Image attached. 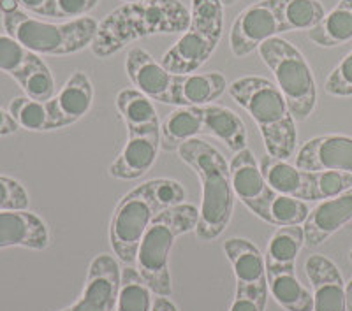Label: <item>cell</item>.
I'll list each match as a JSON object with an SVG mask.
<instances>
[{
    "mask_svg": "<svg viewBox=\"0 0 352 311\" xmlns=\"http://www.w3.org/2000/svg\"><path fill=\"white\" fill-rule=\"evenodd\" d=\"M92 102L94 87L90 78L83 71L72 72L71 78L58 90V93H55V97L48 100L55 130L69 127L81 120L90 111Z\"/></svg>",
    "mask_w": 352,
    "mask_h": 311,
    "instance_id": "cell-19",
    "label": "cell"
},
{
    "mask_svg": "<svg viewBox=\"0 0 352 311\" xmlns=\"http://www.w3.org/2000/svg\"><path fill=\"white\" fill-rule=\"evenodd\" d=\"M2 25L8 36L39 56L72 55L81 51L92 44L99 27L92 16L78 18L65 23H50L30 16L20 8L2 12Z\"/></svg>",
    "mask_w": 352,
    "mask_h": 311,
    "instance_id": "cell-5",
    "label": "cell"
},
{
    "mask_svg": "<svg viewBox=\"0 0 352 311\" xmlns=\"http://www.w3.org/2000/svg\"><path fill=\"white\" fill-rule=\"evenodd\" d=\"M224 251L236 278V294L229 311H264L268 301V276L264 255L243 238L224 243Z\"/></svg>",
    "mask_w": 352,
    "mask_h": 311,
    "instance_id": "cell-9",
    "label": "cell"
},
{
    "mask_svg": "<svg viewBox=\"0 0 352 311\" xmlns=\"http://www.w3.org/2000/svg\"><path fill=\"white\" fill-rule=\"evenodd\" d=\"M308 39L322 48H333L352 41V0H340L324 20L308 30Z\"/></svg>",
    "mask_w": 352,
    "mask_h": 311,
    "instance_id": "cell-26",
    "label": "cell"
},
{
    "mask_svg": "<svg viewBox=\"0 0 352 311\" xmlns=\"http://www.w3.org/2000/svg\"><path fill=\"white\" fill-rule=\"evenodd\" d=\"M224 32V4L220 0H192L190 23L184 36L164 53L160 64L171 74H192L212 58Z\"/></svg>",
    "mask_w": 352,
    "mask_h": 311,
    "instance_id": "cell-6",
    "label": "cell"
},
{
    "mask_svg": "<svg viewBox=\"0 0 352 311\" xmlns=\"http://www.w3.org/2000/svg\"><path fill=\"white\" fill-rule=\"evenodd\" d=\"M226 88L228 81L220 72L176 74L175 106H208L226 92Z\"/></svg>",
    "mask_w": 352,
    "mask_h": 311,
    "instance_id": "cell-21",
    "label": "cell"
},
{
    "mask_svg": "<svg viewBox=\"0 0 352 311\" xmlns=\"http://www.w3.org/2000/svg\"><path fill=\"white\" fill-rule=\"evenodd\" d=\"M280 34L275 0H261L240 12L231 27V51L238 58L250 55L263 43Z\"/></svg>",
    "mask_w": 352,
    "mask_h": 311,
    "instance_id": "cell-11",
    "label": "cell"
},
{
    "mask_svg": "<svg viewBox=\"0 0 352 311\" xmlns=\"http://www.w3.org/2000/svg\"><path fill=\"white\" fill-rule=\"evenodd\" d=\"M352 222V188L326 199L308 213L305 220V246L316 248Z\"/></svg>",
    "mask_w": 352,
    "mask_h": 311,
    "instance_id": "cell-17",
    "label": "cell"
},
{
    "mask_svg": "<svg viewBox=\"0 0 352 311\" xmlns=\"http://www.w3.org/2000/svg\"><path fill=\"white\" fill-rule=\"evenodd\" d=\"M273 299L285 311H312L314 295L296 278V268L266 269Z\"/></svg>",
    "mask_w": 352,
    "mask_h": 311,
    "instance_id": "cell-24",
    "label": "cell"
},
{
    "mask_svg": "<svg viewBox=\"0 0 352 311\" xmlns=\"http://www.w3.org/2000/svg\"><path fill=\"white\" fill-rule=\"evenodd\" d=\"M160 150V130L129 132L120 155L109 168V176L116 180H138L152 169Z\"/></svg>",
    "mask_w": 352,
    "mask_h": 311,
    "instance_id": "cell-18",
    "label": "cell"
},
{
    "mask_svg": "<svg viewBox=\"0 0 352 311\" xmlns=\"http://www.w3.org/2000/svg\"><path fill=\"white\" fill-rule=\"evenodd\" d=\"M345 294H347V311H352V278L345 287Z\"/></svg>",
    "mask_w": 352,
    "mask_h": 311,
    "instance_id": "cell-42",
    "label": "cell"
},
{
    "mask_svg": "<svg viewBox=\"0 0 352 311\" xmlns=\"http://www.w3.org/2000/svg\"><path fill=\"white\" fill-rule=\"evenodd\" d=\"M16 83L27 93V97L39 100V102H46L55 97V80H53L50 67L44 64L41 56H37L36 60L21 72L16 78Z\"/></svg>",
    "mask_w": 352,
    "mask_h": 311,
    "instance_id": "cell-31",
    "label": "cell"
},
{
    "mask_svg": "<svg viewBox=\"0 0 352 311\" xmlns=\"http://www.w3.org/2000/svg\"><path fill=\"white\" fill-rule=\"evenodd\" d=\"M324 88L329 95L352 97V51L333 69Z\"/></svg>",
    "mask_w": 352,
    "mask_h": 311,
    "instance_id": "cell-36",
    "label": "cell"
},
{
    "mask_svg": "<svg viewBox=\"0 0 352 311\" xmlns=\"http://www.w3.org/2000/svg\"><path fill=\"white\" fill-rule=\"evenodd\" d=\"M99 0H50L48 18L78 20L92 11Z\"/></svg>",
    "mask_w": 352,
    "mask_h": 311,
    "instance_id": "cell-37",
    "label": "cell"
},
{
    "mask_svg": "<svg viewBox=\"0 0 352 311\" xmlns=\"http://www.w3.org/2000/svg\"><path fill=\"white\" fill-rule=\"evenodd\" d=\"M204 134L228 144L231 152L238 153L247 148V128L243 120L224 106H203Z\"/></svg>",
    "mask_w": 352,
    "mask_h": 311,
    "instance_id": "cell-23",
    "label": "cell"
},
{
    "mask_svg": "<svg viewBox=\"0 0 352 311\" xmlns=\"http://www.w3.org/2000/svg\"><path fill=\"white\" fill-rule=\"evenodd\" d=\"M18 8H20V5H18L16 0H0V9H2V12L14 11V9Z\"/></svg>",
    "mask_w": 352,
    "mask_h": 311,
    "instance_id": "cell-41",
    "label": "cell"
},
{
    "mask_svg": "<svg viewBox=\"0 0 352 311\" xmlns=\"http://www.w3.org/2000/svg\"><path fill=\"white\" fill-rule=\"evenodd\" d=\"M122 269L111 255L100 253L88 268L81 297L62 311H113L118 303Z\"/></svg>",
    "mask_w": 352,
    "mask_h": 311,
    "instance_id": "cell-12",
    "label": "cell"
},
{
    "mask_svg": "<svg viewBox=\"0 0 352 311\" xmlns=\"http://www.w3.org/2000/svg\"><path fill=\"white\" fill-rule=\"evenodd\" d=\"M349 259H351V262H352V250H351V253H349Z\"/></svg>",
    "mask_w": 352,
    "mask_h": 311,
    "instance_id": "cell-44",
    "label": "cell"
},
{
    "mask_svg": "<svg viewBox=\"0 0 352 311\" xmlns=\"http://www.w3.org/2000/svg\"><path fill=\"white\" fill-rule=\"evenodd\" d=\"M199 209L194 204H180L155 215L138 248L136 269L146 287L159 297H171L169 251L178 235L196 231Z\"/></svg>",
    "mask_w": 352,
    "mask_h": 311,
    "instance_id": "cell-4",
    "label": "cell"
},
{
    "mask_svg": "<svg viewBox=\"0 0 352 311\" xmlns=\"http://www.w3.org/2000/svg\"><path fill=\"white\" fill-rule=\"evenodd\" d=\"M188 23L190 11L180 0L125 2L102 18L90 49L97 58H108L143 37L185 32Z\"/></svg>",
    "mask_w": 352,
    "mask_h": 311,
    "instance_id": "cell-1",
    "label": "cell"
},
{
    "mask_svg": "<svg viewBox=\"0 0 352 311\" xmlns=\"http://www.w3.org/2000/svg\"><path fill=\"white\" fill-rule=\"evenodd\" d=\"M280 32L312 30L324 20V5L319 0H275Z\"/></svg>",
    "mask_w": 352,
    "mask_h": 311,
    "instance_id": "cell-27",
    "label": "cell"
},
{
    "mask_svg": "<svg viewBox=\"0 0 352 311\" xmlns=\"http://www.w3.org/2000/svg\"><path fill=\"white\" fill-rule=\"evenodd\" d=\"M125 71L136 90L160 104L175 106L176 74L153 58L143 48H132L125 58Z\"/></svg>",
    "mask_w": 352,
    "mask_h": 311,
    "instance_id": "cell-13",
    "label": "cell"
},
{
    "mask_svg": "<svg viewBox=\"0 0 352 311\" xmlns=\"http://www.w3.org/2000/svg\"><path fill=\"white\" fill-rule=\"evenodd\" d=\"M30 199L23 185L14 178L0 174V211L4 209H27Z\"/></svg>",
    "mask_w": 352,
    "mask_h": 311,
    "instance_id": "cell-35",
    "label": "cell"
},
{
    "mask_svg": "<svg viewBox=\"0 0 352 311\" xmlns=\"http://www.w3.org/2000/svg\"><path fill=\"white\" fill-rule=\"evenodd\" d=\"M176 152L188 168L194 169L203 187L199 220L196 225L197 240H217L231 222L236 199L228 160L215 146L197 137L182 144Z\"/></svg>",
    "mask_w": 352,
    "mask_h": 311,
    "instance_id": "cell-2",
    "label": "cell"
},
{
    "mask_svg": "<svg viewBox=\"0 0 352 311\" xmlns=\"http://www.w3.org/2000/svg\"><path fill=\"white\" fill-rule=\"evenodd\" d=\"M125 2H134V0H125Z\"/></svg>",
    "mask_w": 352,
    "mask_h": 311,
    "instance_id": "cell-45",
    "label": "cell"
},
{
    "mask_svg": "<svg viewBox=\"0 0 352 311\" xmlns=\"http://www.w3.org/2000/svg\"><path fill=\"white\" fill-rule=\"evenodd\" d=\"M228 88L231 99L257 124L268 155L280 160L292 157L298 143L296 124L280 88L261 76L240 78Z\"/></svg>",
    "mask_w": 352,
    "mask_h": 311,
    "instance_id": "cell-3",
    "label": "cell"
},
{
    "mask_svg": "<svg viewBox=\"0 0 352 311\" xmlns=\"http://www.w3.org/2000/svg\"><path fill=\"white\" fill-rule=\"evenodd\" d=\"M294 165L303 171H338L352 176V137L328 134L307 141Z\"/></svg>",
    "mask_w": 352,
    "mask_h": 311,
    "instance_id": "cell-15",
    "label": "cell"
},
{
    "mask_svg": "<svg viewBox=\"0 0 352 311\" xmlns=\"http://www.w3.org/2000/svg\"><path fill=\"white\" fill-rule=\"evenodd\" d=\"M37 56L39 55L28 51L23 44L12 39L11 36L0 34V71L9 74L11 78L16 80Z\"/></svg>",
    "mask_w": 352,
    "mask_h": 311,
    "instance_id": "cell-34",
    "label": "cell"
},
{
    "mask_svg": "<svg viewBox=\"0 0 352 311\" xmlns=\"http://www.w3.org/2000/svg\"><path fill=\"white\" fill-rule=\"evenodd\" d=\"M305 246V231L300 225L280 227L270 240L264 264L266 269L296 268V259Z\"/></svg>",
    "mask_w": 352,
    "mask_h": 311,
    "instance_id": "cell-28",
    "label": "cell"
},
{
    "mask_svg": "<svg viewBox=\"0 0 352 311\" xmlns=\"http://www.w3.org/2000/svg\"><path fill=\"white\" fill-rule=\"evenodd\" d=\"M308 213L310 209L305 200L275 194L266 206L263 220L272 225H278V227H289V225L305 224Z\"/></svg>",
    "mask_w": 352,
    "mask_h": 311,
    "instance_id": "cell-32",
    "label": "cell"
},
{
    "mask_svg": "<svg viewBox=\"0 0 352 311\" xmlns=\"http://www.w3.org/2000/svg\"><path fill=\"white\" fill-rule=\"evenodd\" d=\"M261 171L270 187L300 200H326L352 188V176L338 171H303L287 160L263 157Z\"/></svg>",
    "mask_w": 352,
    "mask_h": 311,
    "instance_id": "cell-8",
    "label": "cell"
},
{
    "mask_svg": "<svg viewBox=\"0 0 352 311\" xmlns=\"http://www.w3.org/2000/svg\"><path fill=\"white\" fill-rule=\"evenodd\" d=\"M152 311H178V308H176L168 297H159V295H157L155 299H153Z\"/></svg>",
    "mask_w": 352,
    "mask_h": 311,
    "instance_id": "cell-40",
    "label": "cell"
},
{
    "mask_svg": "<svg viewBox=\"0 0 352 311\" xmlns=\"http://www.w3.org/2000/svg\"><path fill=\"white\" fill-rule=\"evenodd\" d=\"M152 290L146 287L136 268L122 269V285L116 311H152Z\"/></svg>",
    "mask_w": 352,
    "mask_h": 311,
    "instance_id": "cell-30",
    "label": "cell"
},
{
    "mask_svg": "<svg viewBox=\"0 0 352 311\" xmlns=\"http://www.w3.org/2000/svg\"><path fill=\"white\" fill-rule=\"evenodd\" d=\"M229 169H231V183L234 197L240 199L254 215L263 218L266 206L276 192L270 187L266 178H264L254 153L248 148L238 152Z\"/></svg>",
    "mask_w": 352,
    "mask_h": 311,
    "instance_id": "cell-14",
    "label": "cell"
},
{
    "mask_svg": "<svg viewBox=\"0 0 352 311\" xmlns=\"http://www.w3.org/2000/svg\"><path fill=\"white\" fill-rule=\"evenodd\" d=\"M8 111L14 118L18 127L25 128V130H55L48 100L39 102V100L30 99V97H16V99L11 100Z\"/></svg>",
    "mask_w": 352,
    "mask_h": 311,
    "instance_id": "cell-29",
    "label": "cell"
},
{
    "mask_svg": "<svg viewBox=\"0 0 352 311\" xmlns=\"http://www.w3.org/2000/svg\"><path fill=\"white\" fill-rule=\"evenodd\" d=\"M16 2L20 8L25 9V11L32 12L36 16L48 18L50 0H16Z\"/></svg>",
    "mask_w": 352,
    "mask_h": 311,
    "instance_id": "cell-38",
    "label": "cell"
},
{
    "mask_svg": "<svg viewBox=\"0 0 352 311\" xmlns=\"http://www.w3.org/2000/svg\"><path fill=\"white\" fill-rule=\"evenodd\" d=\"M50 244V231L44 220L28 209L0 211V250L21 246L44 250Z\"/></svg>",
    "mask_w": 352,
    "mask_h": 311,
    "instance_id": "cell-20",
    "label": "cell"
},
{
    "mask_svg": "<svg viewBox=\"0 0 352 311\" xmlns=\"http://www.w3.org/2000/svg\"><path fill=\"white\" fill-rule=\"evenodd\" d=\"M155 215L159 213L140 187L125 194L116 206L109 224V243L125 266L136 264L138 248Z\"/></svg>",
    "mask_w": 352,
    "mask_h": 311,
    "instance_id": "cell-10",
    "label": "cell"
},
{
    "mask_svg": "<svg viewBox=\"0 0 352 311\" xmlns=\"http://www.w3.org/2000/svg\"><path fill=\"white\" fill-rule=\"evenodd\" d=\"M305 271L314 288L312 311H347V284L333 260L324 255L308 257Z\"/></svg>",
    "mask_w": 352,
    "mask_h": 311,
    "instance_id": "cell-16",
    "label": "cell"
},
{
    "mask_svg": "<svg viewBox=\"0 0 352 311\" xmlns=\"http://www.w3.org/2000/svg\"><path fill=\"white\" fill-rule=\"evenodd\" d=\"M140 188L144 197L153 204L157 213L169 209V207L180 206L185 200V188L182 187V183L169 180V178L144 181L143 185H140Z\"/></svg>",
    "mask_w": 352,
    "mask_h": 311,
    "instance_id": "cell-33",
    "label": "cell"
},
{
    "mask_svg": "<svg viewBox=\"0 0 352 311\" xmlns=\"http://www.w3.org/2000/svg\"><path fill=\"white\" fill-rule=\"evenodd\" d=\"M220 2H222L224 5H231V4H234V2H238V0H220Z\"/></svg>",
    "mask_w": 352,
    "mask_h": 311,
    "instance_id": "cell-43",
    "label": "cell"
},
{
    "mask_svg": "<svg viewBox=\"0 0 352 311\" xmlns=\"http://www.w3.org/2000/svg\"><path fill=\"white\" fill-rule=\"evenodd\" d=\"M204 134L203 106H184L169 113L160 125V148L175 152L184 143Z\"/></svg>",
    "mask_w": 352,
    "mask_h": 311,
    "instance_id": "cell-22",
    "label": "cell"
},
{
    "mask_svg": "<svg viewBox=\"0 0 352 311\" xmlns=\"http://www.w3.org/2000/svg\"><path fill=\"white\" fill-rule=\"evenodd\" d=\"M257 53L273 72L294 120H307L316 109L317 88L303 53L282 37H272L263 43Z\"/></svg>",
    "mask_w": 352,
    "mask_h": 311,
    "instance_id": "cell-7",
    "label": "cell"
},
{
    "mask_svg": "<svg viewBox=\"0 0 352 311\" xmlns=\"http://www.w3.org/2000/svg\"><path fill=\"white\" fill-rule=\"evenodd\" d=\"M18 130V124L14 122L9 111H4V109L0 108V137L2 136H11L14 132Z\"/></svg>",
    "mask_w": 352,
    "mask_h": 311,
    "instance_id": "cell-39",
    "label": "cell"
},
{
    "mask_svg": "<svg viewBox=\"0 0 352 311\" xmlns=\"http://www.w3.org/2000/svg\"><path fill=\"white\" fill-rule=\"evenodd\" d=\"M116 108L127 125V132L160 130L159 116L148 97L134 88H124L116 95Z\"/></svg>",
    "mask_w": 352,
    "mask_h": 311,
    "instance_id": "cell-25",
    "label": "cell"
}]
</instances>
